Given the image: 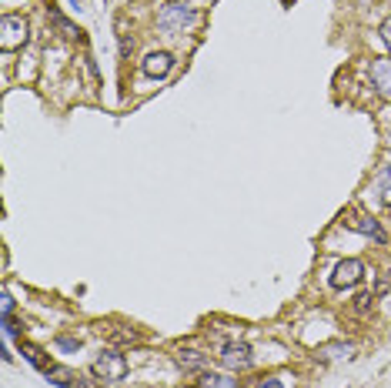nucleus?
I'll return each instance as SVG.
<instances>
[{
    "label": "nucleus",
    "instance_id": "nucleus-1",
    "mask_svg": "<svg viewBox=\"0 0 391 388\" xmlns=\"http://www.w3.org/2000/svg\"><path fill=\"white\" fill-rule=\"evenodd\" d=\"M191 24H198V10H194V7H184V3H164V7L157 10V30L167 34V37H174V34L187 30Z\"/></svg>",
    "mask_w": 391,
    "mask_h": 388
},
{
    "label": "nucleus",
    "instance_id": "nucleus-2",
    "mask_svg": "<svg viewBox=\"0 0 391 388\" xmlns=\"http://www.w3.org/2000/svg\"><path fill=\"white\" fill-rule=\"evenodd\" d=\"M94 375L107 382V385H117L128 378V358L117 352V348H104L97 358H94Z\"/></svg>",
    "mask_w": 391,
    "mask_h": 388
},
{
    "label": "nucleus",
    "instance_id": "nucleus-3",
    "mask_svg": "<svg viewBox=\"0 0 391 388\" xmlns=\"http://www.w3.org/2000/svg\"><path fill=\"white\" fill-rule=\"evenodd\" d=\"M27 44V21L17 14L0 17V51H17Z\"/></svg>",
    "mask_w": 391,
    "mask_h": 388
},
{
    "label": "nucleus",
    "instance_id": "nucleus-4",
    "mask_svg": "<svg viewBox=\"0 0 391 388\" xmlns=\"http://www.w3.org/2000/svg\"><path fill=\"white\" fill-rule=\"evenodd\" d=\"M362 278H365V264L358 258H344L331 271V288H355Z\"/></svg>",
    "mask_w": 391,
    "mask_h": 388
},
{
    "label": "nucleus",
    "instance_id": "nucleus-5",
    "mask_svg": "<svg viewBox=\"0 0 391 388\" xmlns=\"http://www.w3.org/2000/svg\"><path fill=\"white\" fill-rule=\"evenodd\" d=\"M217 358H221V365H224L228 372H241V368L251 365V348H248L244 341H224Z\"/></svg>",
    "mask_w": 391,
    "mask_h": 388
},
{
    "label": "nucleus",
    "instance_id": "nucleus-6",
    "mask_svg": "<svg viewBox=\"0 0 391 388\" xmlns=\"http://www.w3.org/2000/svg\"><path fill=\"white\" fill-rule=\"evenodd\" d=\"M368 74H371V87L385 101H391V57H375L371 67H368Z\"/></svg>",
    "mask_w": 391,
    "mask_h": 388
},
{
    "label": "nucleus",
    "instance_id": "nucleus-7",
    "mask_svg": "<svg viewBox=\"0 0 391 388\" xmlns=\"http://www.w3.org/2000/svg\"><path fill=\"white\" fill-rule=\"evenodd\" d=\"M171 67H174V57L167 51H154L144 57V64H141V71L147 74V78H167L171 74Z\"/></svg>",
    "mask_w": 391,
    "mask_h": 388
},
{
    "label": "nucleus",
    "instance_id": "nucleus-8",
    "mask_svg": "<svg viewBox=\"0 0 391 388\" xmlns=\"http://www.w3.org/2000/svg\"><path fill=\"white\" fill-rule=\"evenodd\" d=\"M174 362H178L181 372H204V368H208V355L198 352V348H178Z\"/></svg>",
    "mask_w": 391,
    "mask_h": 388
},
{
    "label": "nucleus",
    "instance_id": "nucleus-9",
    "mask_svg": "<svg viewBox=\"0 0 391 388\" xmlns=\"http://www.w3.org/2000/svg\"><path fill=\"white\" fill-rule=\"evenodd\" d=\"M21 355H24V358L34 365L37 372H44V375H51V372H54V362L44 355V352H40V348H37V345H27V341H24V345H21Z\"/></svg>",
    "mask_w": 391,
    "mask_h": 388
},
{
    "label": "nucleus",
    "instance_id": "nucleus-10",
    "mask_svg": "<svg viewBox=\"0 0 391 388\" xmlns=\"http://www.w3.org/2000/svg\"><path fill=\"white\" fill-rule=\"evenodd\" d=\"M351 228H355V231H362V234H371V238H375L378 244H385V241H388V234L381 231V225H378L375 218H368V214L355 218V221H351Z\"/></svg>",
    "mask_w": 391,
    "mask_h": 388
},
{
    "label": "nucleus",
    "instance_id": "nucleus-11",
    "mask_svg": "<svg viewBox=\"0 0 391 388\" xmlns=\"http://www.w3.org/2000/svg\"><path fill=\"white\" fill-rule=\"evenodd\" d=\"M47 14H51V24L57 27V30H60V34H64V37H80V30L74 24H71V21H67V17H60V10H57V7H47Z\"/></svg>",
    "mask_w": 391,
    "mask_h": 388
},
{
    "label": "nucleus",
    "instance_id": "nucleus-12",
    "mask_svg": "<svg viewBox=\"0 0 391 388\" xmlns=\"http://www.w3.org/2000/svg\"><path fill=\"white\" fill-rule=\"evenodd\" d=\"M318 355H321V358H351L355 348H351V345H341V341H331V345H321Z\"/></svg>",
    "mask_w": 391,
    "mask_h": 388
},
{
    "label": "nucleus",
    "instance_id": "nucleus-13",
    "mask_svg": "<svg viewBox=\"0 0 391 388\" xmlns=\"http://www.w3.org/2000/svg\"><path fill=\"white\" fill-rule=\"evenodd\" d=\"M198 388H241L231 375H201Z\"/></svg>",
    "mask_w": 391,
    "mask_h": 388
},
{
    "label": "nucleus",
    "instance_id": "nucleus-14",
    "mask_svg": "<svg viewBox=\"0 0 391 388\" xmlns=\"http://www.w3.org/2000/svg\"><path fill=\"white\" fill-rule=\"evenodd\" d=\"M378 191H381V201L391 205V164H385V168L378 171Z\"/></svg>",
    "mask_w": 391,
    "mask_h": 388
},
{
    "label": "nucleus",
    "instance_id": "nucleus-15",
    "mask_svg": "<svg viewBox=\"0 0 391 388\" xmlns=\"http://www.w3.org/2000/svg\"><path fill=\"white\" fill-rule=\"evenodd\" d=\"M110 341H117V345H137L141 335H137L134 328H114V332H110Z\"/></svg>",
    "mask_w": 391,
    "mask_h": 388
},
{
    "label": "nucleus",
    "instance_id": "nucleus-16",
    "mask_svg": "<svg viewBox=\"0 0 391 388\" xmlns=\"http://www.w3.org/2000/svg\"><path fill=\"white\" fill-rule=\"evenodd\" d=\"M244 388H285V382H281L278 375H268V378H254V382H248Z\"/></svg>",
    "mask_w": 391,
    "mask_h": 388
},
{
    "label": "nucleus",
    "instance_id": "nucleus-17",
    "mask_svg": "<svg viewBox=\"0 0 391 388\" xmlns=\"http://www.w3.org/2000/svg\"><path fill=\"white\" fill-rule=\"evenodd\" d=\"M3 335H7V338L21 335V328H17V321H14V311H7V315H3Z\"/></svg>",
    "mask_w": 391,
    "mask_h": 388
},
{
    "label": "nucleus",
    "instance_id": "nucleus-18",
    "mask_svg": "<svg viewBox=\"0 0 391 388\" xmlns=\"http://www.w3.org/2000/svg\"><path fill=\"white\" fill-rule=\"evenodd\" d=\"M57 345H60V348H64V352H78V338H71V335H60L57 338Z\"/></svg>",
    "mask_w": 391,
    "mask_h": 388
},
{
    "label": "nucleus",
    "instance_id": "nucleus-19",
    "mask_svg": "<svg viewBox=\"0 0 391 388\" xmlns=\"http://www.w3.org/2000/svg\"><path fill=\"white\" fill-rule=\"evenodd\" d=\"M371 301H375V295H358V298H355V308L368 311V308H371Z\"/></svg>",
    "mask_w": 391,
    "mask_h": 388
},
{
    "label": "nucleus",
    "instance_id": "nucleus-20",
    "mask_svg": "<svg viewBox=\"0 0 391 388\" xmlns=\"http://www.w3.org/2000/svg\"><path fill=\"white\" fill-rule=\"evenodd\" d=\"M130 51H134V37H121V57H130Z\"/></svg>",
    "mask_w": 391,
    "mask_h": 388
},
{
    "label": "nucleus",
    "instance_id": "nucleus-21",
    "mask_svg": "<svg viewBox=\"0 0 391 388\" xmlns=\"http://www.w3.org/2000/svg\"><path fill=\"white\" fill-rule=\"evenodd\" d=\"M381 41L388 44V51H391V17L385 21V24H381Z\"/></svg>",
    "mask_w": 391,
    "mask_h": 388
}]
</instances>
